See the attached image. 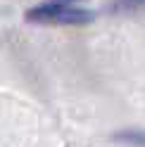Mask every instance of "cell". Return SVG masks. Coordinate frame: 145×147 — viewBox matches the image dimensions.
Instances as JSON below:
<instances>
[{
    "label": "cell",
    "instance_id": "cell-1",
    "mask_svg": "<svg viewBox=\"0 0 145 147\" xmlns=\"http://www.w3.org/2000/svg\"><path fill=\"white\" fill-rule=\"evenodd\" d=\"M29 22L38 24H83L90 19V12L76 7V0H48L26 12Z\"/></svg>",
    "mask_w": 145,
    "mask_h": 147
},
{
    "label": "cell",
    "instance_id": "cell-2",
    "mask_svg": "<svg viewBox=\"0 0 145 147\" xmlns=\"http://www.w3.org/2000/svg\"><path fill=\"white\" fill-rule=\"evenodd\" d=\"M145 7V0H107V12L112 14H129Z\"/></svg>",
    "mask_w": 145,
    "mask_h": 147
},
{
    "label": "cell",
    "instance_id": "cell-3",
    "mask_svg": "<svg viewBox=\"0 0 145 147\" xmlns=\"http://www.w3.org/2000/svg\"><path fill=\"white\" fill-rule=\"evenodd\" d=\"M114 140L119 142H129L136 147H145V131H121L114 135Z\"/></svg>",
    "mask_w": 145,
    "mask_h": 147
}]
</instances>
